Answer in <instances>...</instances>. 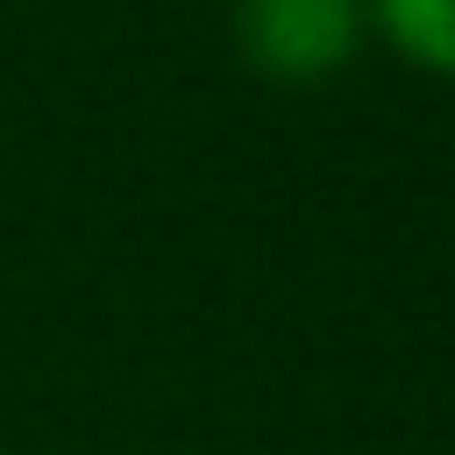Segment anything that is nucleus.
I'll list each match as a JSON object with an SVG mask.
<instances>
[{
  "mask_svg": "<svg viewBox=\"0 0 455 455\" xmlns=\"http://www.w3.org/2000/svg\"><path fill=\"white\" fill-rule=\"evenodd\" d=\"M363 21L398 64L455 78V0H363Z\"/></svg>",
  "mask_w": 455,
  "mask_h": 455,
  "instance_id": "nucleus-2",
  "label": "nucleus"
},
{
  "mask_svg": "<svg viewBox=\"0 0 455 455\" xmlns=\"http://www.w3.org/2000/svg\"><path fill=\"white\" fill-rule=\"evenodd\" d=\"M235 50L270 85H320L355 64L370 43L363 0H235L228 7Z\"/></svg>",
  "mask_w": 455,
  "mask_h": 455,
  "instance_id": "nucleus-1",
  "label": "nucleus"
},
{
  "mask_svg": "<svg viewBox=\"0 0 455 455\" xmlns=\"http://www.w3.org/2000/svg\"><path fill=\"white\" fill-rule=\"evenodd\" d=\"M0 455H14V448H0Z\"/></svg>",
  "mask_w": 455,
  "mask_h": 455,
  "instance_id": "nucleus-3",
  "label": "nucleus"
}]
</instances>
